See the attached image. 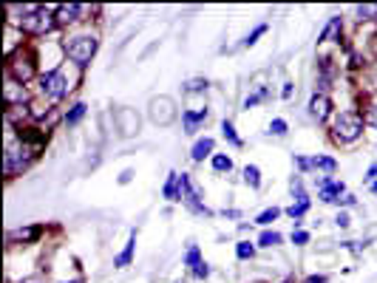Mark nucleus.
Instances as JSON below:
<instances>
[{
	"label": "nucleus",
	"mask_w": 377,
	"mask_h": 283,
	"mask_svg": "<svg viewBox=\"0 0 377 283\" xmlns=\"http://www.w3.org/2000/svg\"><path fill=\"white\" fill-rule=\"evenodd\" d=\"M207 119V108L204 111H184L182 113V122H184V134H196L199 125Z\"/></svg>",
	"instance_id": "obj_12"
},
{
	"label": "nucleus",
	"mask_w": 377,
	"mask_h": 283,
	"mask_svg": "<svg viewBox=\"0 0 377 283\" xmlns=\"http://www.w3.org/2000/svg\"><path fill=\"white\" fill-rule=\"evenodd\" d=\"M17 26L23 31H28V35H46V31H51L57 26V17H54V12H46V9H26L20 15Z\"/></svg>",
	"instance_id": "obj_3"
},
{
	"label": "nucleus",
	"mask_w": 377,
	"mask_h": 283,
	"mask_svg": "<svg viewBox=\"0 0 377 283\" xmlns=\"http://www.w3.org/2000/svg\"><path fill=\"white\" fill-rule=\"evenodd\" d=\"M281 215V210L278 207H270V210H264L258 218H256V224H261V227H267V224H272L275 221V218Z\"/></svg>",
	"instance_id": "obj_26"
},
{
	"label": "nucleus",
	"mask_w": 377,
	"mask_h": 283,
	"mask_svg": "<svg viewBox=\"0 0 377 283\" xmlns=\"http://www.w3.org/2000/svg\"><path fill=\"white\" fill-rule=\"evenodd\" d=\"M80 15H82V6H77V3H71V6H57V9H54L57 26H66V23H74V20H80Z\"/></svg>",
	"instance_id": "obj_11"
},
{
	"label": "nucleus",
	"mask_w": 377,
	"mask_h": 283,
	"mask_svg": "<svg viewBox=\"0 0 377 283\" xmlns=\"http://www.w3.org/2000/svg\"><path fill=\"white\" fill-rule=\"evenodd\" d=\"M366 122L371 125V128H377V105H371V108L366 111Z\"/></svg>",
	"instance_id": "obj_35"
},
{
	"label": "nucleus",
	"mask_w": 377,
	"mask_h": 283,
	"mask_svg": "<svg viewBox=\"0 0 377 283\" xmlns=\"http://www.w3.org/2000/svg\"><path fill=\"white\" fill-rule=\"evenodd\" d=\"M213 167L218 173H230L233 170V159H230V156H225V153H218V156H213Z\"/></svg>",
	"instance_id": "obj_22"
},
{
	"label": "nucleus",
	"mask_w": 377,
	"mask_h": 283,
	"mask_svg": "<svg viewBox=\"0 0 377 283\" xmlns=\"http://www.w3.org/2000/svg\"><path fill=\"white\" fill-rule=\"evenodd\" d=\"M222 134H225V139H230L233 145H241V139L236 136V128H233V122H230V119H225V122H222Z\"/></svg>",
	"instance_id": "obj_29"
},
{
	"label": "nucleus",
	"mask_w": 377,
	"mask_h": 283,
	"mask_svg": "<svg viewBox=\"0 0 377 283\" xmlns=\"http://www.w3.org/2000/svg\"><path fill=\"white\" fill-rule=\"evenodd\" d=\"M184 264H187V266H193V269H196V266L202 264V255H199V246H196V244H191V246H187V255H184Z\"/></svg>",
	"instance_id": "obj_25"
},
{
	"label": "nucleus",
	"mask_w": 377,
	"mask_h": 283,
	"mask_svg": "<svg viewBox=\"0 0 377 283\" xmlns=\"http://www.w3.org/2000/svg\"><path fill=\"white\" fill-rule=\"evenodd\" d=\"M244 184H249L253 190H258V187H261V170L256 165H247L244 167Z\"/></svg>",
	"instance_id": "obj_19"
},
{
	"label": "nucleus",
	"mask_w": 377,
	"mask_h": 283,
	"mask_svg": "<svg viewBox=\"0 0 377 283\" xmlns=\"http://www.w3.org/2000/svg\"><path fill=\"white\" fill-rule=\"evenodd\" d=\"M193 275H196V277H199V280H204V277H210V266H207V264H204V261H202V264H199V266H196V269H193Z\"/></svg>",
	"instance_id": "obj_34"
},
{
	"label": "nucleus",
	"mask_w": 377,
	"mask_h": 283,
	"mask_svg": "<svg viewBox=\"0 0 377 283\" xmlns=\"http://www.w3.org/2000/svg\"><path fill=\"white\" fill-rule=\"evenodd\" d=\"M148 116L153 125H162V128H168V125H173V119L179 116L176 111V102L170 97H153L148 102Z\"/></svg>",
	"instance_id": "obj_5"
},
{
	"label": "nucleus",
	"mask_w": 377,
	"mask_h": 283,
	"mask_svg": "<svg viewBox=\"0 0 377 283\" xmlns=\"http://www.w3.org/2000/svg\"><path fill=\"white\" fill-rule=\"evenodd\" d=\"M236 255L241 258V261H247V258H253L256 255V246L249 244V241H238L236 244Z\"/></svg>",
	"instance_id": "obj_23"
},
{
	"label": "nucleus",
	"mask_w": 377,
	"mask_h": 283,
	"mask_svg": "<svg viewBox=\"0 0 377 283\" xmlns=\"http://www.w3.org/2000/svg\"><path fill=\"white\" fill-rule=\"evenodd\" d=\"M3 100H6V108H12L15 102L23 105V100H26V88H23L20 82H9V85H6V93H3Z\"/></svg>",
	"instance_id": "obj_14"
},
{
	"label": "nucleus",
	"mask_w": 377,
	"mask_h": 283,
	"mask_svg": "<svg viewBox=\"0 0 377 283\" xmlns=\"http://www.w3.org/2000/svg\"><path fill=\"white\" fill-rule=\"evenodd\" d=\"M281 97H284V100L292 97V82H284V91H281Z\"/></svg>",
	"instance_id": "obj_38"
},
{
	"label": "nucleus",
	"mask_w": 377,
	"mask_h": 283,
	"mask_svg": "<svg viewBox=\"0 0 377 283\" xmlns=\"http://www.w3.org/2000/svg\"><path fill=\"white\" fill-rule=\"evenodd\" d=\"M335 224H337L340 230H349V224H352V218H349L347 212H337V218H335Z\"/></svg>",
	"instance_id": "obj_33"
},
{
	"label": "nucleus",
	"mask_w": 377,
	"mask_h": 283,
	"mask_svg": "<svg viewBox=\"0 0 377 283\" xmlns=\"http://www.w3.org/2000/svg\"><path fill=\"white\" fill-rule=\"evenodd\" d=\"M131 176H134V173H131V170H125V173H122V176H119V181H122V184H128V181H131Z\"/></svg>",
	"instance_id": "obj_41"
},
{
	"label": "nucleus",
	"mask_w": 377,
	"mask_h": 283,
	"mask_svg": "<svg viewBox=\"0 0 377 283\" xmlns=\"http://www.w3.org/2000/svg\"><path fill=\"white\" fill-rule=\"evenodd\" d=\"M306 207H309V201H306V204H292L287 212H290V218H295V221H298V218L306 212Z\"/></svg>",
	"instance_id": "obj_32"
},
{
	"label": "nucleus",
	"mask_w": 377,
	"mask_h": 283,
	"mask_svg": "<svg viewBox=\"0 0 377 283\" xmlns=\"http://www.w3.org/2000/svg\"><path fill=\"white\" fill-rule=\"evenodd\" d=\"M278 244H281V232H270V230H267V232H261V238H258V246H267V249H270V246H278Z\"/></svg>",
	"instance_id": "obj_27"
},
{
	"label": "nucleus",
	"mask_w": 377,
	"mask_h": 283,
	"mask_svg": "<svg viewBox=\"0 0 377 283\" xmlns=\"http://www.w3.org/2000/svg\"><path fill=\"white\" fill-rule=\"evenodd\" d=\"M371 190H374V193H377V181H374V184H371Z\"/></svg>",
	"instance_id": "obj_43"
},
{
	"label": "nucleus",
	"mask_w": 377,
	"mask_h": 283,
	"mask_svg": "<svg viewBox=\"0 0 377 283\" xmlns=\"http://www.w3.org/2000/svg\"><path fill=\"white\" fill-rule=\"evenodd\" d=\"M360 134H363V116H360V113L343 111V113L335 116V122H332V136H335L337 142H355Z\"/></svg>",
	"instance_id": "obj_2"
},
{
	"label": "nucleus",
	"mask_w": 377,
	"mask_h": 283,
	"mask_svg": "<svg viewBox=\"0 0 377 283\" xmlns=\"http://www.w3.org/2000/svg\"><path fill=\"white\" fill-rule=\"evenodd\" d=\"M43 235V227H20V230H9L6 241L9 244H31Z\"/></svg>",
	"instance_id": "obj_9"
},
{
	"label": "nucleus",
	"mask_w": 377,
	"mask_h": 283,
	"mask_svg": "<svg viewBox=\"0 0 377 283\" xmlns=\"http://www.w3.org/2000/svg\"><path fill=\"white\" fill-rule=\"evenodd\" d=\"M267 134H270V136H287V122H284V119H272Z\"/></svg>",
	"instance_id": "obj_28"
},
{
	"label": "nucleus",
	"mask_w": 377,
	"mask_h": 283,
	"mask_svg": "<svg viewBox=\"0 0 377 283\" xmlns=\"http://www.w3.org/2000/svg\"><path fill=\"white\" fill-rule=\"evenodd\" d=\"M71 283H82V280H71Z\"/></svg>",
	"instance_id": "obj_44"
},
{
	"label": "nucleus",
	"mask_w": 377,
	"mask_h": 283,
	"mask_svg": "<svg viewBox=\"0 0 377 283\" xmlns=\"http://www.w3.org/2000/svg\"><path fill=\"white\" fill-rule=\"evenodd\" d=\"M162 196L170 199V201H179V173H170L165 187H162Z\"/></svg>",
	"instance_id": "obj_18"
},
{
	"label": "nucleus",
	"mask_w": 377,
	"mask_h": 283,
	"mask_svg": "<svg viewBox=\"0 0 377 283\" xmlns=\"http://www.w3.org/2000/svg\"><path fill=\"white\" fill-rule=\"evenodd\" d=\"M304 283H326V275H312V277H306Z\"/></svg>",
	"instance_id": "obj_37"
},
{
	"label": "nucleus",
	"mask_w": 377,
	"mask_h": 283,
	"mask_svg": "<svg viewBox=\"0 0 377 283\" xmlns=\"http://www.w3.org/2000/svg\"><path fill=\"white\" fill-rule=\"evenodd\" d=\"M43 93H46V97H51V100H62V97H66V93H69V80H66V74H62L60 69L57 71H49L43 80Z\"/></svg>",
	"instance_id": "obj_7"
},
{
	"label": "nucleus",
	"mask_w": 377,
	"mask_h": 283,
	"mask_svg": "<svg viewBox=\"0 0 377 283\" xmlns=\"http://www.w3.org/2000/svg\"><path fill=\"white\" fill-rule=\"evenodd\" d=\"M374 176H377V165H371V167H369V173H366V176H363V179H366V181H371V179H374Z\"/></svg>",
	"instance_id": "obj_40"
},
{
	"label": "nucleus",
	"mask_w": 377,
	"mask_h": 283,
	"mask_svg": "<svg viewBox=\"0 0 377 283\" xmlns=\"http://www.w3.org/2000/svg\"><path fill=\"white\" fill-rule=\"evenodd\" d=\"M343 31V23H340V17H332L329 23H326V28L321 31V37H318V43H329V40H335L337 35Z\"/></svg>",
	"instance_id": "obj_17"
},
{
	"label": "nucleus",
	"mask_w": 377,
	"mask_h": 283,
	"mask_svg": "<svg viewBox=\"0 0 377 283\" xmlns=\"http://www.w3.org/2000/svg\"><path fill=\"white\" fill-rule=\"evenodd\" d=\"M284 283H295V280H284Z\"/></svg>",
	"instance_id": "obj_45"
},
{
	"label": "nucleus",
	"mask_w": 377,
	"mask_h": 283,
	"mask_svg": "<svg viewBox=\"0 0 377 283\" xmlns=\"http://www.w3.org/2000/svg\"><path fill=\"white\" fill-rule=\"evenodd\" d=\"M290 193H292V199H298V204H306V201H309V199H306V190H304L301 176H292V179H290Z\"/></svg>",
	"instance_id": "obj_21"
},
{
	"label": "nucleus",
	"mask_w": 377,
	"mask_h": 283,
	"mask_svg": "<svg viewBox=\"0 0 377 283\" xmlns=\"http://www.w3.org/2000/svg\"><path fill=\"white\" fill-rule=\"evenodd\" d=\"M213 147H216V142H213V139H207V136H204V139H199V142L193 145V153H191V159H193V162H204L207 156L213 153Z\"/></svg>",
	"instance_id": "obj_15"
},
{
	"label": "nucleus",
	"mask_w": 377,
	"mask_h": 283,
	"mask_svg": "<svg viewBox=\"0 0 377 283\" xmlns=\"http://www.w3.org/2000/svg\"><path fill=\"white\" fill-rule=\"evenodd\" d=\"M139 113L134 111V108H116L114 111V125H116V134L122 136V139H131V136H137L139 134Z\"/></svg>",
	"instance_id": "obj_6"
},
{
	"label": "nucleus",
	"mask_w": 377,
	"mask_h": 283,
	"mask_svg": "<svg viewBox=\"0 0 377 283\" xmlns=\"http://www.w3.org/2000/svg\"><path fill=\"white\" fill-rule=\"evenodd\" d=\"M355 15H358L360 20H374L377 6H369V3H366V6H358V9H355Z\"/></svg>",
	"instance_id": "obj_31"
},
{
	"label": "nucleus",
	"mask_w": 377,
	"mask_h": 283,
	"mask_svg": "<svg viewBox=\"0 0 377 283\" xmlns=\"http://www.w3.org/2000/svg\"><path fill=\"white\" fill-rule=\"evenodd\" d=\"M202 91H207V80H202V77L184 82V93H202Z\"/></svg>",
	"instance_id": "obj_24"
},
{
	"label": "nucleus",
	"mask_w": 377,
	"mask_h": 283,
	"mask_svg": "<svg viewBox=\"0 0 377 283\" xmlns=\"http://www.w3.org/2000/svg\"><path fill=\"white\" fill-rule=\"evenodd\" d=\"M6 37H12V26H6ZM9 54H12V40L6 43V57H9Z\"/></svg>",
	"instance_id": "obj_39"
},
{
	"label": "nucleus",
	"mask_w": 377,
	"mask_h": 283,
	"mask_svg": "<svg viewBox=\"0 0 377 283\" xmlns=\"http://www.w3.org/2000/svg\"><path fill=\"white\" fill-rule=\"evenodd\" d=\"M97 37H88V35H80V37H71L69 43H66V54H69V60H74L77 66H88L91 62V57L97 54Z\"/></svg>",
	"instance_id": "obj_4"
},
{
	"label": "nucleus",
	"mask_w": 377,
	"mask_h": 283,
	"mask_svg": "<svg viewBox=\"0 0 377 283\" xmlns=\"http://www.w3.org/2000/svg\"><path fill=\"white\" fill-rule=\"evenodd\" d=\"M371 82L377 85V62H374V69H371Z\"/></svg>",
	"instance_id": "obj_42"
},
{
	"label": "nucleus",
	"mask_w": 377,
	"mask_h": 283,
	"mask_svg": "<svg viewBox=\"0 0 377 283\" xmlns=\"http://www.w3.org/2000/svg\"><path fill=\"white\" fill-rule=\"evenodd\" d=\"M134 246H137V230L131 232V238H128V246H125L122 253L114 258V266H128V264H131V258H134Z\"/></svg>",
	"instance_id": "obj_16"
},
{
	"label": "nucleus",
	"mask_w": 377,
	"mask_h": 283,
	"mask_svg": "<svg viewBox=\"0 0 377 283\" xmlns=\"http://www.w3.org/2000/svg\"><path fill=\"white\" fill-rule=\"evenodd\" d=\"M306 241H309V232H301V230H298V232H292V244H298V246H304Z\"/></svg>",
	"instance_id": "obj_36"
},
{
	"label": "nucleus",
	"mask_w": 377,
	"mask_h": 283,
	"mask_svg": "<svg viewBox=\"0 0 377 283\" xmlns=\"http://www.w3.org/2000/svg\"><path fill=\"white\" fill-rule=\"evenodd\" d=\"M85 111H88V105H85V102H77V105L66 113V125H69V128H74V125H80V122H82Z\"/></svg>",
	"instance_id": "obj_20"
},
{
	"label": "nucleus",
	"mask_w": 377,
	"mask_h": 283,
	"mask_svg": "<svg viewBox=\"0 0 377 283\" xmlns=\"http://www.w3.org/2000/svg\"><path fill=\"white\" fill-rule=\"evenodd\" d=\"M298 167L309 170V167H315V170H326V173H335V159H329V156H312V159H304V156H298Z\"/></svg>",
	"instance_id": "obj_10"
},
{
	"label": "nucleus",
	"mask_w": 377,
	"mask_h": 283,
	"mask_svg": "<svg viewBox=\"0 0 377 283\" xmlns=\"http://www.w3.org/2000/svg\"><path fill=\"white\" fill-rule=\"evenodd\" d=\"M9 74H12L15 80L26 82V80H31V77H35V66H31L28 60H23V62H9Z\"/></svg>",
	"instance_id": "obj_13"
},
{
	"label": "nucleus",
	"mask_w": 377,
	"mask_h": 283,
	"mask_svg": "<svg viewBox=\"0 0 377 283\" xmlns=\"http://www.w3.org/2000/svg\"><path fill=\"white\" fill-rule=\"evenodd\" d=\"M35 156H37V147L26 145L23 136H20V139H12V136H9V142H6V156H3V170H6V176L23 173L31 162H35Z\"/></svg>",
	"instance_id": "obj_1"
},
{
	"label": "nucleus",
	"mask_w": 377,
	"mask_h": 283,
	"mask_svg": "<svg viewBox=\"0 0 377 283\" xmlns=\"http://www.w3.org/2000/svg\"><path fill=\"white\" fill-rule=\"evenodd\" d=\"M264 31H267V23H261V26H256V28H253V35H247L241 46H244V48H247V46H253V43H256V40H258V37L264 35Z\"/></svg>",
	"instance_id": "obj_30"
},
{
	"label": "nucleus",
	"mask_w": 377,
	"mask_h": 283,
	"mask_svg": "<svg viewBox=\"0 0 377 283\" xmlns=\"http://www.w3.org/2000/svg\"><path fill=\"white\" fill-rule=\"evenodd\" d=\"M329 113H332V102H329V97H326V93H315V97L309 100V116H312V119H318V122H324Z\"/></svg>",
	"instance_id": "obj_8"
}]
</instances>
